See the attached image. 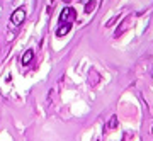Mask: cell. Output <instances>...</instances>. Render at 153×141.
Segmentation results:
<instances>
[{
    "label": "cell",
    "mask_w": 153,
    "mask_h": 141,
    "mask_svg": "<svg viewBox=\"0 0 153 141\" xmlns=\"http://www.w3.org/2000/svg\"><path fill=\"white\" fill-rule=\"evenodd\" d=\"M76 21V10L71 9V7H65L60 14V26L61 24H68V26H73V22Z\"/></svg>",
    "instance_id": "obj_1"
},
{
    "label": "cell",
    "mask_w": 153,
    "mask_h": 141,
    "mask_svg": "<svg viewBox=\"0 0 153 141\" xmlns=\"http://www.w3.org/2000/svg\"><path fill=\"white\" fill-rule=\"evenodd\" d=\"M24 19H26V9H24V7L16 9V10L12 12V16H10L12 26H21L22 22H24Z\"/></svg>",
    "instance_id": "obj_2"
},
{
    "label": "cell",
    "mask_w": 153,
    "mask_h": 141,
    "mask_svg": "<svg viewBox=\"0 0 153 141\" xmlns=\"http://www.w3.org/2000/svg\"><path fill=\"white\" fill-rule=\"evenodd\" d=\"M131 22H133V17H131V16H128V17L124 19V21H123V22L119 24V29H116L114 38H116V39H117V38H121V36H123V34H124L126 31L129 29V27H131Z\"/></svg>",
    "instance_id": "obj_3"
},
{
    "label": "cell",
    "mask_w": 153,
    "mask_h": 141,
    "mask_svg": "<svg viewBox=\"0 0 153 141\" xmlns=\"http://www.w3.org/2000/svg\"><path fill=\"white\" fill-rule=\"evenodd\" d=\"M33 58H34V51H33V49H27L26 53L22 54V58H21V63H22V66L29 65V63L33 61Z\"/></svg>",
    "instance_id": "obj_4"
},
{
    "label": "cell",
    "mask_w": 153,
    "mask_h": 141,
    "mask_svg": "<svg viewBox=\"0 0 153 141\" xmlns=\"http://www.w3.org/2000/svg\"><path fill=\"white\" fill-rule=\"evenodd\" d=\"M105 128H107V129H116V128H117V117H116V116H112Z\"/></svg>",
    "instance_id": "obj_5"
},
{
    "label": "cell",
    "mask_w": 153,
    "mask_h": 141,
    "mask_svg": "<svg viewBox=\"0 0 153 141\" xmlns=\"http://www.w3.org/2000/svg\"><path fill=\"white\" fill-rule=\"evenodd\" d=\"M94 7H95V0H92V2H87V4H85V12H87V14H90V12L94 10Z\"/></svg>",
    "instance_id": "obj_6"
},
{
    "label": "cell",
    "mask_w": 153,
    "mask_h": 141,
    "mask_svg": "<svg viewBox=\"0 0 153 141\" xmlns=\"http://www.w3.org/2000/svg\"><path fill=\"white\" fill-rule=\"evenodd\" d=\"M82 2H85V4H87V2H88V0H82Z\"/></svg>",
    "instance_id": "obj_7"
},
{
    "label": "cell",
    "mask_w": 153,
    "mask_h": 141,
    "mask_svg": "<svg viewBox=\"0 0 153 141\" xmlns=\"http://www.w3.org/2000/svg\"><path fill=\"white\" fill-rule=\"evenodd\" d=\"M65 2H71V0H65Z\"/></svg>",
    "instance_id": "obj_8"
}]
</instances>
